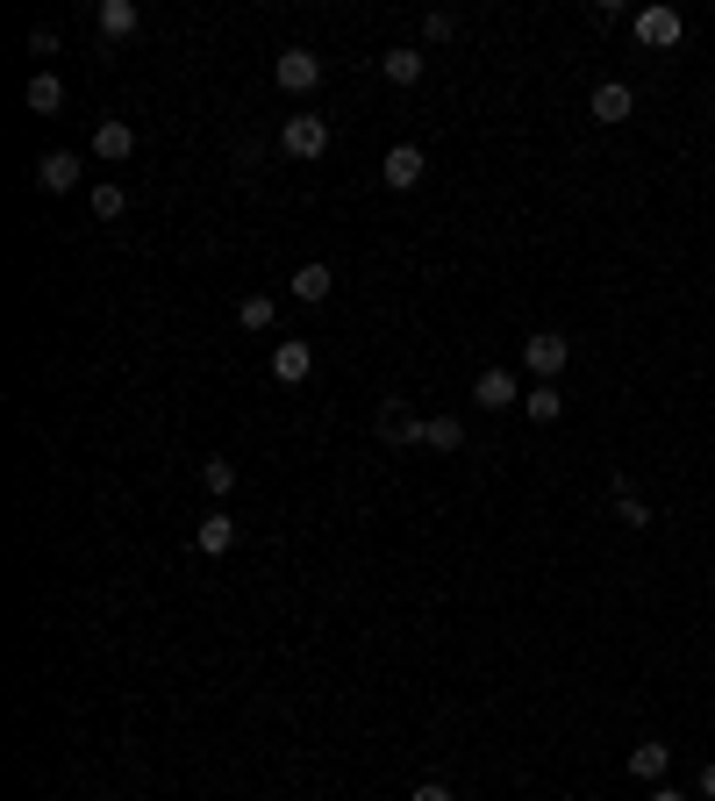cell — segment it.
<instances>
[{
	"label": "cell",
	"instance_id": "cell-12",
	"mask_svg": "<svg viewBox=\"0 0 715 801\" xmlns=\"http://www.w3.org/2000/svg\"><path fill=\"white\" fill-rule=\"evenodd\" d=\"M379 172H387V187H393V193H408V187L422 179V150H416V144H393Z\"/></svg>",
	"mask_w": 715,
	"mask_h": 801
},
{
	"label": "cell",
	"instance_id": "cell-6",
	"mask_svg": "<svg viewBox=\"0 0 715 801\" xmlns=\"http://www.w3.org/2000/svg\"><path fill=\"white\" fill-rule=\"evenodd\" d=\"M315 372V344H272V380L280 387H301Z\"/></svg>",
	"mask_w": 715,
	"mask_h": 801
},
{
	"label": "cell",
	"instance_id": "cell-23",
	"mask_svg": "<svg viewBox=\"0 0 715 801\" xmlns=\"http://www.w3.org/2000/svg\"><path fill=\"white\" fill-rule=\"evenodd\" d=\"M616 523L622 530H651V508L637 502V494H616Z\"/></svg>",
	"mask_w": 715,
	"mask_h": 801
},
{
	"label": "cell",
	"instance_id": "cell-10",
	"mask_svg": "<svg viewBox=\"0 0 715 801\" xmlns=\"http://www.w3.org/2000/svg\"><path fill=\"white\" fill-rule=\"evenodd\" d=\"M129 150H136V129L129 123H115V115H108V123H94V158L101 165H122Z\"/></svg>",
	"mask_w": 715,
	"mask_h": 801
},
{
	"label": "cell",
	"instance_id": "cell-16",
	"mask_svg": "<svg viewBox=\"0 0 715 801\" xmlns=\"http://www.w3.org/2000/svg\"><path fill=\"white\" fill-rule=\"evenodd\" d=\"M193 544H201L208 558H222V551H230V544H236V523H230V516H222V508H215V516H201V530H193Z\"/></svg>",
	"mask_w": 715,
	"mask_h": 801
},
{
	"label": "cell",
	"instance_id": "cell-28",
	"mask_svg": "<svg viewBox=\"0 0 715 801\" xmlns=\"http://www.w3.org/2000/svg\"><path fill=\"white\" fill-rule=\"evenodd\" d=\"M651 801H687V794H680V788H651Z\"/></svg>",
	"mask_w": 715,
	"mask_h": 801
},
{
	"label": "cell",
	"instance_id": "cell-9",
	"mask_svg": "<svg viewBox=\"0 0 715 801\" xmlns=\"http://www.w3.org/2000/svg\"><path fill=\"white\" fill-rule=\"evenodd\" d=\"M665 766H673V745H665V737H637L630 745V773L637 780H665Z\"/></svg>",
	"mask_w": 715,
	"mask_h": 801
},
{
	"label": "cell",
	"instance_id": "cell-4",
	"mask_svg": "<svg viewBox=\"0 0 715 801\" xmlns=\"http://www.w3.org/2000/svg\"><path fill=\"white\" fill-rule=\"evenodd\" d=\"M280 144H286V158H323V150H329V123H323V115H286Z\"/></svg>",
	"mask_w": 715,
	"mask_h": 801
},
{
	"label": "cell",
	"instance_id": "cell-24",
	"mask_svg": "<svg viewBox=\"0 0 715 801\" xmlns=\"http://www.w3.org/2000/svg\"><path fill=\"white\" fill-rule=\"evenodd\" d=\"M451 29H459V22H451V14H444V8H437V14H422V36H430V43H444V36H451Z\"/></svg>",
	"mask_w": 715,
	"mask_h": 801
},
{
	"label": "cell",
	"instance_id": "cell-5",
	"mask_svg": "<svg viewBox=\"0 0 715 801\" xmlns=\"http://www.w3.org/2000/svg\"><path fill=\"white\" fill-rule=\"evenodd\" d=\"M422 430H430V422H422V415H408V401H379V436H387V444L393 451H416L422 444Z\"/></svg>",
	"mask_w": 715,
	"mask_h": 801
},
{
	"label": "cell",
	"instance_id": "cell-11",
	"mask_svg": "<svg viewBox=\"0 0 715 801\" xmlns=\"http://www.w3.org/2000/svg\"><path fill=\"white\" fill-rule=\"evenodd\" d=\"M36 187L43 193H72L80 187V158H72V150H51V158L36 165Z\"/></svg>",
	"mask_w": 715,
	"mask_h": 801
},
{
	"label": "cell",
	"instance_id": "cell-27",
	"mask_svg": "<svg viewBox=\"0 0 715 801\" xmlns=\"http://www.w3.org/2000/svg\"><path fill=\"white\" fill-rule=\"evenodd\" d=\"M702 794H708V801H715V759H708V766H702Z\"/></svg>",
	"mask_w": 715,
	"mask_h": 801
},
{
	"label": "cell",
	"instance_id": "cell-21",
	"mask_svg": "<svg viewBox=\"0 0 715 801\" xmlns=\"http://www.w3.org/2000/svg\"><path fill=\"white\" fill-rule=\"evenodd\" d=\"M201 487H208V494L222 502V494L236 487V459H222V451H215V459H201Z\"/></svg>",
	"mask_w": 715,
	"mask_h": 801
},
{
	"label": "cell",
	"instance_id": "cell-17",
	"mask_svg": "<svg viewBox=\"0 0 715 801\" xmlns=\"http://www.w3.org/2000/svg\"><path fill=\"white\" fill-rule=\"evenodd\" d=\"M101 36H136V22H144V14H136V0H101Z\"/></svg>",
	"mask_w": 715,
	"mask_h": 801
},
{
	"label": "cell",
	"instance_id": "cell-26",
	"mask_svg": "<svg viewBox=\"0 0 715 801\" xmlns=\"http://www.w3.org/2000/svg\"><path fill=\"white\" fill-rule=\"evenodd\" d=\"M408 801H459V794H451V788H444V780H422V788H416V794H408Z\"/></svg>",
	"mask_w": 715,
	"mask_h": 801
},
{
	"label": "cell",
	"instance_id": "cell-13",
	"mask_svg": "<svg viewBox=\"0 0 715 801\" xmlns=\"http://www.w3.org/2000/svg\"><path fill=\"white\" fill-rule=\"evenodd\" d=\"M422 65H430V57H422L416 43H401V51H387V57H379V72H387V86H416V80H422Z\"/></svg>",
	"mask_w": 715,
	"mask_h": 801
},
{
	"label": "cell",
	"instance_id": "cell-20",
	"mask_svg": "<svg viewBox=\"0 0 715 801\" xmlns=\"http://www.w3.org/2000/svg\"><path fill=\"white\" fill-rule=\"evenodd\" d=\"M86 208H94V222H115V215H122V208H129V193H122V187H115V179H101V187H94V193H86Z\"/></svg>",
	"mask_w": 715,
	"mask_h": 801
},
{
	"label": "cell",
	"instance_id": "cell-1",
	"mask_svg": "<svg viewBox=\"0 0 715 801\" xmlns=\"http://www.w3.org/2000/svg\"><path fill=\"white\" fill-rule=\"evenodd\" d=\"M272 86H280V94H315V86H323V57L315 51H280L272 57Z\"/></svg>",
	"mask_w": 715,
	"mask_h": 801
},
{
	"label": "cell",
	"instance_id": "cell-2",
	"mask_svg": "<svg viewBox=\"0 0 715 801\" xmlns=\"http://www.w3.org/2000/svg\"><path fill=\"white\" fill-rule=\"evenodd\" d=\"M637 43H651V51H673L680 36H687V14L680 8H637Z\"/></svg>",
	"mask_w": 715,
	"mask_h": 801
},
{
	"label": "cell",
	"instance_id": "cell-18",
	"mask_svg": "<svg viewBox=\"0 0 715 801\" xmlns=\"http://www.w3.org/2000/svg\"><path fill=\"white\" fill-rule=\"evenodd\" d=\"M329 286H337V280H329V265H301L294 272V301H308V308H315V301H329Z\"/></svg>",
	"mask_w": 715,
	"mask_h": 801
},
{
	"label": "cell",
	"instance_id": "cell-15",
	"mask_svg": "<svg viewBox=\"0 0 715 801\" xmlns=\"http://www.w3.org/2000/svg\"><path fill=\"white\" fill-rule=\"evenodd\" d=\"M523 415H529V422H558V415H566L558 380H537V387H529V394H523Z\"/></svg>",
	"mask_w": 715,
	"mask_h": 801
},
{
	"label": "cell",
	"instance_id": "cell-8",
	"mask_svg": "<svg viewBox=\"0 0 715 801\" xmlns=\"http://www.w3.org/2000/svg\"><path fill=\"white\" fill-rule=\"evenodd\" d=\"M630 108H637V94L622 80H601L595 101H587V115H595V123H630Z\"/></svg>",
	"mask_w": 715,
	"mask_h": 801
},
{
	"label": "cell",
	"instance_id": "cell-3",
	"mask_svg": "<svg viewBox=\"0 0 715 801\" xmlns=\"http://www.w3.org/2000/svg\"><path fill=\"white\" fill-rule=\"evenodd\" d=\"M566 358H572V344L558 337V329H537V337H523V366L537 372V380H558V372H566Z\"/></svg>",
	"mask_w": 715,
	"mask_h": 801
},
{
	"label": "cell",
	"instance_id": "cell-19",
	"mask_svg": "<svg viewBox=\"0 0 715 801\" xmlns=\"http://www.w3.org/2000/svg\"><path fill=\"white\" fill-rule=\"evenodd\" d=\"M236 323H243V329H272V323H280V301H272V294H243Z\"/></svg>",
	"mask_w": 715,
	"mask_h": 801
},
{
	"label": "cell",
	"instance_id": "cell-7",
	"mask_svg": "<svg viewBox=\"0 0 715 801\" xmlns=\"http://www.w3.org/2000/svg\"><path fill=\"white\" fill-rule=\"evenodd\" d=\"M473 401H480V408H515V401H523V387H515L508 366H486L480 380H473Z\"/></svg>",
	"mask_w": 715,
	"mask_h": 801
},
{
	"label": "cell",
	"instance_id": "cell-25",
	"mask_svg": "<svg viewBox=\"0 0 715 801\" xmlns=\"http://www.w3.org/2000/svg\"><path fill=\"white\" fill-rule=\"evenodd\" d=\"M57 51V29H29V57H51Z\"/></svg>",
	"mask_w": 715,
	"mask_h": 801
},
{
	"label": "cell",
	"instance_id": "cell-14",
	"mask_svg": "<svg viewBox=\"0 0 715 801\" xmlns=\"http://www.w3.org/2000/svg\"><path fill=\"white\" fill-rule=\"evenodd\" d=\"M22 101H29L36 115H57V108H65V80H57V72H36V80L22 86Z\"/></svg>",
	"mask_w": 715,
	"mask_h": 801
},
{
	"label": "cell",
	"instance_id": "cell-22",
	"mask_svg": "<svg viewBox=\"0 0 715 801\" xmlns=\"http://www.w3.org/2000/svg\"><path fill=\"white\" fill-rule=\"evenodd\" d=\"M422 444H430V451H459L465 444V422L459 415H437L430 430H422Z\"/></svg>",
	"mask_w": 715,
	"mask_h": 801
}]
</instances>
